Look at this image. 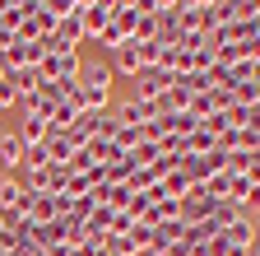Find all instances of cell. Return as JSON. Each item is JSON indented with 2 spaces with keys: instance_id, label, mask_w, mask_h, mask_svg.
<instances>
[{
  "instance_id": "obj_1",
  "label": "cell",
  "mask_w": 260,
  "mask_h": 256,
  "mask_svg": "<svg viewBox=\"0 0 260 256\" xmlns=\"http://www.w3.org/2000/svg\"><path fill=\"white\" fill-rule=\"evenodd\" d=\"M79 70H84V56L75 47H47L42 66H38L42 79H79Z\"/></svg>"
},
{
  "instance_id": "obj_2",
  "label": "cell",
  "mask_w": 260,
  "mask_h": 256,
  "mask_svg": "<svg viewBox=\"0 0 260 256\" xmlns=\"http://www.w3.org/2000/svg\"><path fill=\"white\" fill-rule=\"evenodd\" d=\"M172 70H162V66H153V70H144V75H135V93H130V98L135 103H153V98H162V93L172 89Z\"/></svg>"
},
{
  "instance_id": "obj_3",
  "label": "cell",
  "mask_w": 260,
  "mask_h": 256,
  "mask_svg": "<svg viewBox=\"0 0 260 256\" xmlns=\"http://www.w3.org/2000/svg\"><path fill=\"white\" fill-rule=\"evenodd\" d=\"M107 61H112V70H116V75H130V79L144 75V56H140V42H135V38H125Z\"/></svg>"
},
{
  "instance_id": "obj_4",
  "label": "cell",
  "mask_w": 260,
  "mask_h": 256,
  "mask_svg": "<svg viewBox=\"0 0 260 256\" xmlns=\"http://www.w3.org/2000/svg\"><path fill=\"white\" fill-rule=\"evenodd\" d=\"M112 79H116L112 61H84V70H79V84H88V89H103V93H112Z\"/></svg>"
},
{
  "instance_id": "obj_5",
  "label": "cell",
  "mask_w": 260,
  "mask_h": 256,
  "mask_svg": "<svg viewBox=\"0 0 260 256\" xmlns=\"http://www.w3.org/2000/svg\"><path fill=\"white\" fill-rule=\"evenodd\" d=\"M93 196H98V205H107V210H130V196H135V191H130V182H103Z\"/></svg>"
},
{
  "instance_id": "obj_6",
  "label": "cell",
  "mask_w": 260,
  "mask_h": 256,
  "mask_svg": "<svg viewBox=\"0 0 260 256\" xmlns=\"http://www.w3.org/2000/svg\"><path fill=\"white\" fill-rule=\"evenodd\" d=\"M0 163H5V173H14L23 163V140H19V131H0Z\"/></svg>"
},
{
  "instance_id": "obj_7",
  "label": "cell",
  "mask_w": 260,
  "mask_h": 256,
  "mask_svg": "<svg viewBox=\"0 0 260 256\" xmlns=\"http://www.w3.org/2000/svg\"><path fill=\"white\" fill-rule=\"evenodd\" d=\"M51 135V126L42 121V117H23L19 121V140H23V149H32V145H42Z\"/></svg>"
},
{
  "instance_id": "obj_8",
  "label": "cell",
  "mask_w": 260,
  "mask_h": 256,
  "mask_svg": "<svg viewBox=\"0 0 260 256\" xmlns=\"http://www.w3.org/2000/svg\"><path fill=\"white\" fill-rule=\"evenodd\" d=\"M5 79L14 84V93H19V98H28V93H38V89H42V75H38V70H10Z\"/></svg>"
},
{
  "instance_id": "obj_9",
  "label": "cell",
  "mask_w": 260,
  "mask_h": 256,
  "mask_svg": "<svg viewBox=\"0 0 260 256\" xmlns=\"http://www.w3.org/2000/svg\"><path fill=\"white\" fill-rule=\"evenodd\" d=\"M116 131H121V121H116V112H112V107L93 117V140H116Z\"/></svg>"
},
{
  "instance_id": "obj_10",
  "label": "cell",
  "mask_w": 260,
  "mask_h": 256,
  "mask_svg": "<svg viewBox=\"0 0 260 256\" xmlns=\"http://www.w3.org/2000/svg\"><path fill=\"white\" fill-rule=\"evenodd\" d=\"M107 23H112V14H107V10L88 5V10H84V38H98V33H103Z\"/></svg>"
},
{
  "instance_id": "obj_11",
  "label": "cell",
  "mask_w": 260,
  "mask_h": 256,
  "mask_svg": "<svg viewBox=\"0 0 260 256\" xmlns=\"http://www.w3.org/2000/svg\"><path fill=\"white\" fill-rule=\"evenodd\" d=\"M205 191H209V201H228V191H233V173H209L205 177Z\"/></svg>"
},
{
  "instance_id": "obj_12",
  "label": "cell",
  "mask_w": 260,
  "mask_h": 256,
  "mask_svg": "<svg viewBox=\"0 0 260 256\" xmlns=\"http://www.w3.org/2000/svg\"><path fill=\"white\" fill-rule=\"evenodd\" d=\"M153 5H158V10H177L181 0H153Z\"/></svg>"
},
{
  "instance_id": "obj_13",
  "label": "cell",
  "mask_w": 260,
  "mask_h": 256,
  "mask_svg": "<svg viewBox=\"0 0 260 256\" xmlns=\"http://www.w3.org/2000/svg\"><path fill=\"white\" fill-rule=\"evenodd\" d=\"M5 229H10V219H5V214H0V233H5Z\"/></svg>"
}]
</instances>
